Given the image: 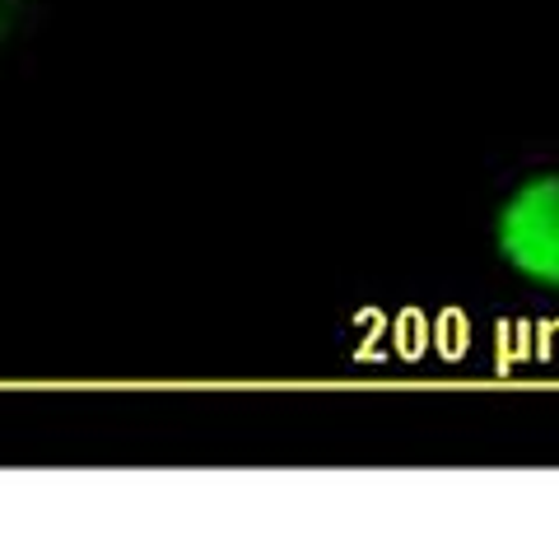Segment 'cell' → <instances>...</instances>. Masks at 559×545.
<instances>
[{"instance_id": "1", "label": "cell", "mask_w": 559, "mask_h": 545, "mask_svg": "<svg viewBox=\"0 0 559 545\" xmlns=\"http://www.w3.org/2000/svg\"><path fill=\"white\" fill-rule=\"evenodd\" d=\"M495 242L513 275L536 289H559V173H536L509 191L495 220Z\"/></svg>"}, {"instance_id": "2", "label": "cell", "mask_w": 559, "mask_h": 545, "mask_svg": "<svg viewBox=\"0 0 559 545\" xmlns=\"http://www.w3.org/2000/svg\"><path fill=\"white\" fill-rule=\"evenodd\" d=\"M20 24V0H0V38H10Z\"/></svg>"}]
</instances>
